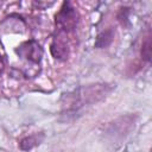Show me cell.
<instances>
[{"label": "cell", "mask_w": 152, "mask_h": 152, "mask_svg": "<svg viewBox=\"0 0 152 152\" xmlns=\"http://www.w3.org/2000/svg\"><path fill=\"white\" fill-rule=\"evenodd\" d=\"M15 53L20 58H24L30 63L38 64L42 61V57H43V49H42V46L38 42L27 40V42L21 43L15 49Z\"/></svg>", "instance_id": "3957f363"}, {"label": "cell", "mask_w": 152, "mask_h": 152, "mask_svg": "<svg viewBox=\"0 0 152 152\" xmlns=\"http://www.w3.org/2000/svg\"><path fill=\"white\" fill-rule=\"evenodd\" d=\"M114 36H115V30L113 27H107L106 30L101 31L97 34L94 46L96 49H104V48L109 46L114 39Z\"/></svg>", "instance_id": "52a82bcc"}, {"label": "cell", "mask_w": 152, "mask_h": 152, "mask_svg": "<svg viewBox=\"0 0 152 152\" xmlns=\"http://www.w3.org/2000/svg\"><path fill=\"white\" fill-rule=\"evenodd\" d=\"M80 23V13L70 1H64L55 15L56 31L66 34L72 33Z\"/></svg>", "instance_id": "7a4b0ae2"}, {"label": "cell", "mask_w": 152, "mask_h": 152, "mask_svg": "<svg viewBox=\"0 0 152 152\" xmlns=\"http://www.w3.org/2000/svg\"><path fill=\"white\" fill-rule=\"evenodd\" d=\"M114 88L115 84L110 83H94L78 87L72 91L64 94L61 100V115H63L65 120L70 116L75 118L76 114L84 108L106 99Z\"/></svg>", "instance_id": "6da1fadb"}, {"label": "cell", "mask_w": 152, "mask_h": 152, "mask_svg": "<svg viewBox=\"0 0 152 152\" xmlns=\"http://www.w3.org/2000/svg\"><path fill=\"white\" fill-rule=\"evenodd\" d=\"M135 124V119L132 115H127V116H121L118 120L110 122V125L108 126V134H112L115 138L122 139L125 138L128 132H131V129L134 127Z\"/></svg>", "instance_id": "5b68a950"}, {"label": "cell", "mask_w": 152, "mask_h": 152, "mask_svg": "<svg viewBox=\"0 0 152 152\" xmlns=\"http://www.w3.org/2000/svg\"><path fill=\"white\" fill-rule=\"evenodd\" d=\"M151 30L147 28L146 32L142 34V40H141V48H140V55L142 61H145L146 63L151 62Z\"/></svg>", "instance_id": "ba28073f"}, {"label": "cell", "mask_w": 152, "mask_h": 152, "mask_svg": "<svg viewBox=\"0 0 152 152\" xmlns=\"http://www.w3.org/2000/svg\"><path fill=\"white\" fill-rule=\"evenodd\" d=\"M128 10L129 8H127V7H122V8H120V11L118 13V19L120 20V23L122 25H125L128 21V14H129V11Z\"/></svg>", "instance_id": "9c48e42d"}, {"label": "cell", "mask_w": 152, "mask_h": 152, "mask_svg": "<svg viewBox=\"0 0 152 152\" xmlns=\"http://www.w3.org/2000/svg\"><path fill=\"white\" fill-rule=\"evenodd\" d=\"M45 138V134L43 132H37V133H33V134H30V135H26L24 138H21L19 140V148L24 152H27V151H31L33 147L40 145L43 142Z\"/></svg>", "instance_id": "8992f818"}, {"label": "cell", "mask_w": 152, "mask_h": 152, "mask_svg": "<svg viewBox=\"0 0 152 152\" xmlns=\"http://www.w3.org/2000/svg\"><path fill=\"white\" fill-rule=\"evenodd\" d=\"M4 71H5V61H4V57L0 53V76L4 74Z\"/></svg>", "instance_id": "30bf717a"}, {"label": "cell", "mask_w": 152, "mask_h": 152, "mask_svg": "<svg viewBox=\"0 0 152 152\" xmlns=\"http://www.w3.org/2000/svg\"><path fill=\"white\" fill-rule=\"evenodd\" d=\"M50 52L55 59L65 61L70 55V44L68 34L56 31L52 42L50 44Z\"/></svg>", "instance_id": "277c9868"}]
</instances>
